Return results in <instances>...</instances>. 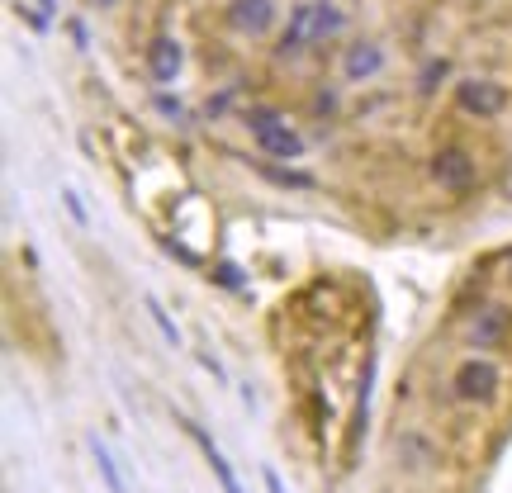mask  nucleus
Instances as JSON below:
<instances>
[{"label":"nucleus","mask_w":512,"mask_h":493,"mask_svg":"<svg viewBox=\"0 0 512 493\" xmlns=\"http://www.w3.org/2000/svg\"><path fill=\"white\" fill-rule=\"evenodd\" d=\"M261 484H266V493H290V489H285V479L275 475L271 465H261Z\"/></svg>","instance_id":"25"},{"label":"nucleus","mask_w":512,"mask_h":493,"mask_svg":"<svg viewBox=\"0 0 512 493\" xmlns=\"http://www.w3.org/2000/svg\"><path fill=\"white\" fill-rule=\"evenodd\" d=\"M503 266H508V285H512V247H508V256H503Z\"/></svg>","instance_id":"30"},{"label":"nucleus","mask_w":512,"mask_h":493,"mask_svg":"<svg viewBox=\"0 0 512 493\" xmlns=\"http://www.w3.org/2000/svg\"><path fill=\"white\" fill-rule=\"evenodd\" d=\"M384 67H389V53H384L380 38H351L342 48V81L347 86H366V81L384 76Z\"/></svg>","instance_id":"6"},{"label":"nucleus","mask_w":512,"mask_h":493,"mask_svg":"<svg viewBox=\"0 0 512 493\" xmlns=\"http://www.w3.org/2000/svg\"><path fill=\"white\" fill-rule=\"evenodd\" d=\"M313 48V0H299L290 5V19H280V38L271 48V62H299V57Z\"/></svg>","instance_id":"5"},{"label":"nucleus","mask_w":512,"mask_h":493,"mask_svg":"<svg viewBox=\"0 0 512 493\" xmlns=\"http://www.w3.org/2000/svg\"><path fill=\"white\" fill-rule=\"evenodd\" d=\"M209 280H214L219 290H228V294H242V290H247V271H242L238 261H228V256L209 266Z\"/></svg>","instance_id":"17"},{"label":"nucleus","mask_w":512,"mask_h":493,"mask_svg":"<svg viewBox=\"0 0 512 493\" xmlns=\"http://www.w3.org/2000/svg\"><path fill=\"white\" fill-rule=\"evenodd\" d=\"M370 394H375V361H366L361 384H356V408H351V427H347V465H356V451H361V441H366Z\"/></svg>","instance_id":"10"},{"label":"nucleus","mask_w":512,"mask_h":493,"mask_svg":"<svg viewBox=\"0 0 512 493\" xmlns=\"http://www.w3.org/2000/svg\"><path fill=\"white\" fill-rule=\"evenodd\" d=\"M223 29L247 38V43H261V38H271L280 29V5L275 0H228L223 5Z\"/></svg>","instance_id":"4"},{"label":"nucleus","mask_w":512,"mask_h":493,"mask_svg":"<svg viewBox=\"0 0 512 493\" xmlns=\"http://www.w3.org/2000/svg\"><path fill=\"white\" fill-rule=\"evenodd\" d=\"M200 366L209 370V375H214V380H228V370H223L219 361H214V356H200Z\"/></svg>","instance_id":"29"},{"label":"nucleus","mask_w":512,"mask_h":493,"mask_svg":"<svg viewBox=\"0 0 512 493\" xmlns=\"http://www.w3.org/2000/svg\"><path fill=\"white\" fill-rule=\"evenodd\" d=\"M465 337H470L479 351H489V347H498V342L508 337V318H503L498 309H484V313H475V323L465 328Z\"/></svg>","instance_id":"14"},{"label":"nucleus","mask_w":512,"mask_h":493,"mask_svg":"<svg viewBox=\"0 0 512 493\" xmlns=\"http://www.w3.org/2000/svg\"><path fill=\"white\" fill-rule=\"evenodd\" d=\"M185 427V437L195 441V446H200V456H204V465H209V475L219 479V489L223 493H247L242 489V479H238V470H233V460L223 456V446L214 437H209V432H204L200 422H190V418H176Z\"/></svg>","instance_id":"9"},{"label":"nucleus","mask_w":512,"mask_h":493,"mask_svg":"<svg viewBox=\"0 0 512 493\" xmlns=\"http://www.w3.org/2000/svg\"><path fill=\"white\" fill-rule=\"evenodd\" d=\"M81 5H86L91 15H114V10H119L124 0H81Z\"/></svg>","instance_id":"26"},{"label":"nucleus","mask_w":512,"mask_h":493,"mask_svg":"<svg viewBox=\"0 0 512 493\" xmlns=\"http://www.w3.org/2000/svg\"><path fill=\"white\" fill-rule=\"evenodd\" d=\"M399 456L408 460V465H413V470H418L422 460L432 456V446H427V441H422V432H399Z\"/></svg>","instance_id":"20"},{"label":"nucleus","mask_w":512,"mask_h":493,"mask_svg":"<svg viewBox=\"0 0 512 493\" xmlns=\"http://www.w3.org/2000/svg\"><path fill=\"white\" fill-rule=\"evenodd\" d=\"M143 67L147 76L157 81V86H176L185 72V48H181V38L176 34H152L147 38V48H143Z\"/></svg>","instance_id":"7"},{"label":"nucleus","mask_w":512,"mask_h":493,"mask_svg":"<svg viewBox=\"0 0 512 493\" xmlns=\"http://www.w3.org/2000/svg\"><path fill=\"white\" fill-rule=\"evenodd\" d=\"M342 105H347V100H342V91H337V86H318V91H313V100H309L313 119H337V114H342Z\"/></svg>","instance_id":"18"},{"label":"nucleus","mask_w":512,"mask_h":493,"mask_svg":"<svg viewBox=\"0 0 512 493\" xmlns=\"http://www.w3.org/2000/svg\"><path fill=\"white\" fill-rule=\"evenodd\" d=\"M86 451H91L95 470H100V484H105L110 493H128L124 470H119V460H114V451L105 446V437H100V432H95V437H86Z\"/></svg>","instance_id":"13"},{"label":"nucleus","mask_w":512,"mask_h":493,"mask_svg":"<svg viewBox=\"0 0 512 493\" xmlns=\"http://www.w3.org/2000/svg\"><path fill=\"white\" fill-rule=\"evenodd\" d=\"M228 110H233V91H214L204 100V114H209V119H223Z\"/></svg>","instance_id":"22"},{"label":"nucleus","mask_w":512,"mask_h":493,"mask_svg":"<svg viewBox=\"0 0 512 493\" xmlns=\"http://www.w3.org/2000/svg\"><path fill=\"white\" fill-rule=\"evenodd\" d=\"M72 38H76V48L86 53V43H91V34H86V24H81V19H72Z\"/></svg>","instance_id":"28"},{"label":"nucleus","mask_w":512,"mask_h":493,"mask_svg":"<svg viewBox=\"0 0 512 493\" xmlns=\"http://www.w3.org/2000/svg\"><path fill=\"white\" fill-rule=\"evenodd\" d=\"M285 119V110H275V105H247L242 110V124H247V133H261V128H271Z\"/></svg>","instance_id":"19"},{"label":"nucleus","mask_w":512,"mask_h":493,"mask_svg":"<svg viewBox=\"0 0 512 493\" xmlns=\"http://www.w3.org/2000/svg\"><path fill=\"white\" fill-rule=\"evenodd\" d=\"M19 19H29V29H34V34H48V10H29V5H19Z\"/></svg>","instance_id":"24"},{"label":"nucleus","mask_w":512,"mask_h":493,"mask_svg":"<svg viewBox=\"0 0 512 493\" xmlns=\"http://www.w3.org/2000/svg\"><path fill=\"white\" fill-rule=\"evenodd\" d=\"M143 304H147V313H152V323H157V332H162V337H166V347H185V332H181V323H176V318L166 313V304H162V299H157V294H147Z\"/></svg>","instance_id":"16"},{"label":"nucleus","mask_w":512,"mask_h":493,"mask_svg":"<svg viewBox=\"0 0 512 493\" xmlns=\"http://www.w3.org/2000/svg\"><path fill=\"white\" fill-rule=\"evenodd\" d=\"M152 105H157L166 119H176V124L185 119V100L181 95H171V86H157V91H152Z\"/></svg>","instance_id":"21"},{"label":"nucleus","mask_w":512,"mask_h":493,"mask_svg":"<svg viewBox=\"0 0 512 493\" xmlns=\"http://www.w3.org/2000/svg\"><path fill=\"white\" fill-rule=\"evenodd\" d=\"M252 147L261 157H271V162H304V152H309V138L290 124V119H280V124L261 128L252 133Z\"/></svg>","instance_id":"8"},{"label":"nucleus","mask_w":512,"mask_h":493,"mask_svg":"<svg viewBox=\"0 0 512 493\" xmlns=\"http://www.w3.org/2000/svg\"><path fill=\"white\" fill-rule=\"evenodd\" d=\"M351 15L342 10V0H313V48L318 43H337L347 34Z\"/></svg>","instance_id":"11"},{"label":"nucleus","mask_w":512,"mask_h":493,"mask_svg":"<svg viewBox=\"0 0 512 493\" xmlns=\"http://www.w3.org/2000/svg\"><path fill=\"white\" fill-rule=\"evenodd\" d=\"M498 394H503V366L489 351H475V356L456 361V370H451V399L456 403L489 408V403H498Z\"/></svg>","instance_id":"1"},{"label":"nucleus","mask_w":512,"mask_h":493,"mask_svg":"<svg viewBox=\"0 0 512 493\" xmlns=\"http://www.w3.org/2000/svg\"><path fill=\"white\" fill-rule=\"evenodd\" d=\"M252 171L261 176V181L285 185V190H313V185H318V176H313V171H304L299 162H271V157H261Z\"/></svg>","instance_id":"12"},{"label":"nucleus","mask_w":512,"mask_h":493,"mask_svg":"<svg viewBox=\"0 0 512 493\" xmlns=\"http://www.w3.org/2000/svg\"><path fill=\"white\" fill-rule=\"evenodd\" d=\"M427 181L437 185L441 195H451V200H465L470 190L479 185V162L475 152L465 143H441L432 152V162H427Z\"/></svg>","instance_id":"2"},{"label":"nucleus","mask_w":512,"mask_h":493,"mask_svg":"<svg viewBox=\"0 0 512 493\" xmlns=\"http://www.w3.org/2000/svg\"><path fill=\"white\" fill-rule=\"evenodd\" d=\"M451 72H456V62H451V57H427V62H422V67H418V81H413V95H418V100H432V95H437L441 86L451 81Z\"/></svg>","instance_id":"15"},{"label":"nucleus","mask_w":512,"mask_h":493,"mask_svg":"<svg viewBox=\"0 0 512 493\" xmlns=\"http://www.w3.org/2000/svg\"><path fill=\"white\" fill-rule=\"evenodd\" d=\"M62 204H67V214H72V223H81V228H86V209H81V195H76V190H62Z\"/></svg>","instance_id":"23"},{"label":"nucleus","mask_w":512,"mask_h":493,"mask_svg":"<svg viewBox=\"0 0 512 493\" xmlns=\"http://www.w3.org/2000/svg\"><path fill=\"white\" fill-rule=\"evenodd\" d=\"M166 252H171V256H181L185 266H200V256H195V252H185L181 242H166Z\"/></svg>","instance_id":"27"},{"label":"nucleus","mask_w":512,"mask_h":493,"mask_svg":"<svg viewBox=\"0 0 512 493\" xmlns=\"http://www.w3.org/2000/svg\"><path fill=\"white\" fill-rule=\"evenodd\" d=\"M451 100H456V110L465 119H479V124H494L503 119L512 105V91L494 76H460L456 86H451Z\"/></svg>","instance_id":"3"}]
</instances>
